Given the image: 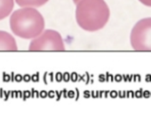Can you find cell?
I'll return each mask as SVG.
<instances>
[{"label": "cell", "instance_id": "obj_5", "mask_svg": "<svg viewBox=\"0 0 151 132\" xmlns=\"http://www.w3.org/2000/svg\"><path fill=\"white\" fill-rule=\"evenodd\" d=\"M18 45L15 38L8 32L0 30V51H15Z\"/></svg>", "mask_w": 151, "mask_h": 132}, {"label": "cell", "instance_id": "obj_6", "mask_svg": "<svg viewBox=\"0 0 151 132\" xmlns=\"http://www.w3.org/2000/svg\"><path fill=\"white\" fill-rule=\"evenodd\" d=\"M14 7V0H0V21L8 17Z\"/></svg>", "mask_w": 151, "mask_h": 132}, {"label": "cell", "instance_id": "obj_8", "mask_svg": "<svg viewBox=\"0 0 151 132\" xmlns=\"http://www.w3.org/2000/svg\"><path fill=\"white\" fill-rule=\"evenodd\" d=\"M139 1L142 5H144L146 6H148V7H151V0H139Z\"/></svg>", "mask_w": 151, "mask_h": 132}, {"label": "cell", "instance_id": "obj_2", "mask_svg": "<svg viewBox=\"0 0 151 132\" xmlns=\"http://www.w3.org/2000/svg\"><path fill=\"white\" fill-rule=\"evenodd\" d=\"M45 19L34 7H22L12 13L10 28L12 32L23 39H33L45 30Z\"/></svg>", "mask_w": 151, "mask_h": 132}, {"label": "cell", "instance_id": "obj_3", "mask_svg": "<svg viewBox=\"0 0 151 132\" xmlns=\"http://www.w3.org/2000/svg\"><path fill=\"white\" fill-rule=\"evenodd\" d=\"M29 50L31 51H63L66 47L63 38L58 31L46 29L32 39Z\"/></svg>", "mask_w": 151, "mask_h": 132}, {"label": "cell", "instance_id": "obj_7", "mask_svg": "<svg viewBox=\"0 0 151 132\" xmlns=\"http://www.w3.org/2000/svg\"><path fill=\"white\" fill-rule=\"evenodd\" d=\"M15 3L21 7H41L45 6L49 0H14Z\"/></svg>", "mask_w": 151, "mask_h": 132}, {"label": "cell", "instance_id": "obj_4", "mask_svg": "<svg viewBox=\"0 0 151 132\" xmlns=\"http://www.w3.org/2000/svg\"><path fill=\"white\" fill-rule=\"evenodd\" d=\"M130 43L135 51H151V17L136 22L130 34Z\"/></svg>", "mask_w": 151, "mask_h": 132}, {"label": "cell", "instance_id": "obj_9", "mask_svg": "<svg viewBox=\"0 0 151 132\" xmlns=\"http://www.w3.org/2000/svg\"><path fill=\"white\" fill-rule=\"evenodd\" d=\"M80 1V0H73V2L75 3V4H77V3H78Z\"/></svg>", "mask_w": 151, "mask_h": 132}, {"label": "cell", "instance_id": "obj_1", "mask_svg": "<svg viewBox=\"0 0 151 132\" xmlns=\"http://www.w3.org/2000/svg\"><path fill=\"white\" fill-rule=\"evenodd\" d=\"M76 5V20L85 31H99L109 21L110 10L105 0H80Z\"/></svg>", "mask_w": 151, "mask_h": 132}]
</instances>
